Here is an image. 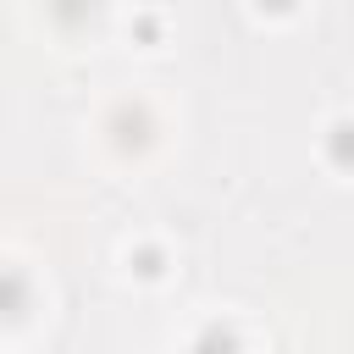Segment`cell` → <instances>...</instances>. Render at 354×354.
<instances>
[{"instance_id": "obj_1", "label": "cell", "mask_w": 354, "mask_h": 354, "mask_svg": "<svg viewBox=\"0 0 354 354\" xmlns=\"http://www.w3.org/2000/svg\"><path fill=\"white\" fill-rule=\"evenodd\" d=\"M22 304H28V288H22V277H0V315H22Z\"/></svg>"}, {"instance_id": "obj_2", "label": "cell", "mask_w": 354, "mask_h": 354, "mask_svg": "<svg viewBox=\"0 0 354 354\" xmlns=\"http://www.w3.org/2000/svg\"><path fill=\"white\" fill-rule=\"evenodd\" d=\"M50 11H55L61 22H83V17L94 11V0H50Z\"/></svg>"}]
</instances>
